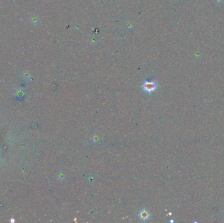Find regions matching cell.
<instances>
[{"label":"cell","instance_id":"1","mask_svg":"<svg viewBox=\"0 0 224 223\" xmlns=\"http://www.w3.org/2000/svg\"><path fill=\"white\" fill-rule=\"evenodd\" d=\"M142 87L145 92H148V93H151V92H153L156 90L157 85V83L154 80H148L144 82Z\"/></svg>","mask_w":224,"mask_h":223},{"label":"cell","instance_id":"2","mask_svg":"<svg viewBox=\"0 0 224 223\" xmlns=\"http://www.w3.org/2000/svg\"><path fill=\"white\" fill-rule=\"evenodd\" d=\"M138 217L142 221H147L150 218V214L148 211L145 209H142L138 214Z\"/></svg>","mask_w":224,"mask_h":223}]
</instances>
